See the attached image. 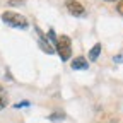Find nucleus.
<instances>
[{"instance_id": "nucleus-12", "label": "nucleus", "mask_w": 123, "mask_h": 123, "mask_svg": "<svg viewBox=\"0 0 123 123\" xmlns=\"http://www.w3.org/2000/svg\"><path fill=\"white\" fill-rule=\"evenodd\" d=\"M22 106H29V101H22L19 104H15V108H22Z\"/></svg>"}, {"instance_id": "nucleus-9", "label": "nucleus", "mask_w": 123, "mask_h": 123, "mask_svg": "<svg viewBox=\"0 0 123 123\" xmlns=\"http://www.w3.org/2000/svg\"><path fill=\"white\" fill-rule=\"evenodd\" d=\"M116 10H118V14L123 17V0H120L118 2V5H116Z\"/></svg>"}, {"instance_id": "nucleus-7", "label": "nucleus", "mask_w": 123, "mask_h": 123, "mask_svg": "<svg viewBox=\"0 0 123 123\" xmlns=\"http://www.w3.org/2000/svg\"><path fill=\"white\" fill-rule=\"evenodd\" d=\"M48 118H50L51 121H60V120H65V113H62V111H58V113H51Z\"/></svg>"}, {"instance_id": "nucleus-3", "label": "nucleus", "mask_w": 123, "mask_h": 123, "mask_svg": "<svg viewBox=\"0 0 123 123\" xmlns=\"http://www.w3.org/2000/svg\"><path fill=\"white\" fill-rule=\"evenodd\" d=\"M65 5H67V10L74 15V17H82V15L86 14L84 5L80 2H77V0H67Z\"/></svg>"}, {"instance_id": "nucleus-6", "label": "nucleus", "mask_w": 123, "mask_h": 123, "mask_svg": "<svg viewBox=\"0 0 123 123\" xmlns=\"http://www.w3.org/2000/svg\"><path fill=\"white\" fill-rule=\"evenodd\" d=\"M101 48H103V46H101L99 43H96V44L91 48V51H89V60H91V62H96V60H98V56L101 55Z\"/></svg>"}, {"instance_id": "nucleus-8", "label": "nucleus", "mask_w": 123, "mask_h": 123, "mask_svg": "<svg viewBox=\"0 0 123 123\" xmlns=\"http://www.w3.org/2000/svg\"><path fill=\"white\" fill-rule=\"evenodd\" d=\"M48 38H50V41H51V44H53V48H55V44H56V39H58V38H56V34H55L53 29L48 31Z\"/></svg>"}, {"instance_id": "nucleus-2", "label": "nucleus", "mask_w": 123, "mask_h": 123, "mask_svg": "<svg viewBox=\"0 0 123 123\" xmlns=\"http://www.w3.org/2000/svg\"><path fill=\"white\" fill-rule=\"evenodd\" d=\"M55 51L60 55L62 62H68L72 55V41L68 36H58L56 44H55Z\"/></svg>"}, {"instance_id": "nucleus-5", "label": "nucleus", "mask_w": 123, "mask_h": 123, "mask_svg": "<svg viewBox=\"0 0 123 123\" xmlns=\"http://www.w3.org/2000/svg\"><path fill=\"white\" fill-rule=\"evenodd\" d=\"M70 65H72L74 70H87V67H89L87 60H86L84 56H77V58H74Z\"/></svg>"}, {"instance_id": "nucleus-10", "label": "nucleus", "mask_w": 123, "mask_h": 123, "mask_svg": "<svg viewBox=\"0 0 123 123\" xmlns=\"http://www.w3.org/2000/svg\"><path fill=\"white\" fill-rule=\"evenodd\" d=\"M5 106V98H4V92L0 91V108H4Z\"/></svg>"}, {"instance_id": "nucleus-14", "label": "nucleus", "mask_w": 123, "mask_h": 123, "mask_svg": "<svg viewBox=\"0 0 123 123\" xmlns=\"http://www.w3.org/2000/svg\"><path fill=\"white\" fill-rule=\"evenodd\" d=\"M108 2H120V0H108Z\"/></svg>"}, {"instance_id": "nucleus-13", "label": "nucleus", "mask_w": 123, "mask_h": 123, "mask_svg": "<svg viewBox=\"0 0 123 123\" xmlns=\"http://www.w3.org/2000/svg\"><path fill=\"white\" fill-rule=\"evenodd\" d=\"M115 62H116V63H121V62H123V56H121V55L115 56Z\"/></svg>"}, {"instance_id": "nucleus-4", "label": "nucleus", "mask_w": 123, "mask_h": 123, "mask_svg": "<svg viewBox=\"0 0 123 123\" xmlns=\"http://www.w3.org/2000/svg\"><path fill=\"white\" fill-rule=\"evenodd\" d=\"M36 33H38V36H39V48L44 51V53H48V55H51V53H55V48L48 43V39L44 38V34L41 33V29L36 26Z\"/></svg>"}, {"instance_id": "nucleus-1", "label": "nucleus", "mask_w": 123, "mask_h": 123, "mask_svg": "<svg viewBox=\"0 0 123 123\" xmlns=\"http://www.w3.org/2000/svg\"><path fill=\"white\" fill-rule=\"evenodd\" d=\"M2 21L5 24H9L10 27H17V29H26L29 27V21L24 17L22 14H17V12H12V10H7L2 14Z\"/></svg>"}, {"instance_id": "nucleus-11", "label": "nucleus", "mask_w": 123, "mask_h": 123, "mask_svg": "<svg viewBox=\"0 0 123 123\" xmlns=\"http://www.w3.org/2000/svg\"><path fill=\"white\" fill-rule=\"evenodd\" d=\"M19 4H24V0H10L9 5H19Z\"/></svg>"}]
</instances>
